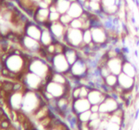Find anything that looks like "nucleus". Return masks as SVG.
<instances>
[{
	"instance_id": "nucleus-25",
	"label": "nucleus",
	"mask_w": 139,
	"mask_h": 130,
	"mask_svg": "<svg viewBox=\"0 0 139 130\" xmlns=\"http://www.w3.org/2000/svg\"><path fill=\"white\" fill-rule=\"evenodd\" d=\"M83 41L85 45H88L92 42V36L91 29H86L83 34Z\"/></svg>"
},
{
	"instance_id": "nucleus-21",
	"label": "nucleus",
	"mask_w": 139,
	"mask_h": 130,
	"mask_svg": "<svg viewBox=\"0 0 139 130\" xmlns=\"http://www.w3.org/2000/svg\"><path fill=\"white\" fill-rule=\"evenodd\" d=\"M70 7V3L69 0H58L57 3V10L59 13L65 14L67 13Z\"/></svg>"
},
{
	"instance_id": "nucleus-2",
	"label": "nucleus",
	"mask_w": 139,
	"mask_h": 130,
	"mask_svg": "<svg viewBox=\"0 0 139 130\" xmlns=\"http://www.w3.org/2000/svg\"><path fill=\"white\" fill-rule=\"evenodd\" d=\"M83 33L81 29L70 28L64 38L66 42V45L76 49H81L84 48L86 45L83 43Z\"/></svg>"
},
{
	"instance_id": "nucleus-17",
	"label": "nucleus",
	"mask_w": 139,
	"mask_h": 130,
	"mask_svg": "<svg viewBox=\"0 0 139 130\" xmlns=\"http://www.w3.org/2000/svg\"><path fill=\"white\" fill-rule=\"evenodd\" d=\"M38 40H36L33 38H30V37H25V39H24V44H25V48H28L30 51H38L41 48V45L40 43L38 42Z\"/></svg>"
},
{
	"instance_id": "nucleus-26",
	"label": "nucleus",
	"mask_w": 139,
	"mask_h": 130,
	"mask_svg": "<svg viewBox=\"0 0 139 130\" xmlns=\"http://www.w3.org/2000/svg\"><path fill=\"white\" fill-rule=\"evenodd\" d=\"M70 27L74 28V29H81L83 27V21H82V19H79V18H75L73 19L72 21L70 22Z\"/></svg>"
},
{
	"instance_id": "nucleus-18",
	"label": "nucleus",
	"mask_w": 139,
	"mask_h": 130,
	"mask_svg": "<svg viewBox=\"0 0 139 130\" xmlns=\"http://www.w3.org/2000/svg\"><path fill=\"white\" fill-rule=\"evenodd\" d=\"M23 94L21 92H16L11 97V105L14 109L21 108L22 102H23Z\"/></svg>"
},
{
	"instance_id": "nucleus-15",
	"label": "nucleus",
	"mask_w": 139,
	"mask_h": 130,
	"mask_svg": "<svg viewBox=\"0 0 139 130\" xmlns=\"http://www.w3.org/2000/svg\"><path fill=\"white\" fill-rule=\"evenodd\" d=\"M51 31L54 38L61 39L65 38V29L62 23H54L51 26Z\"/></svg>"
},
{
	"instance_id": "nucleus-32",
	"label": "nucleus",
	"mask_w": 139,
	"mask_h": 130,
	"mask_svg": "<svg viewBox=\"0 0 139 130\" xmlns=\"http://www.w3.org/2000/svg\"><path fill=\"white\" fill-rule=\"evenodd\" d=\"M49 16H50V19L52 20V21H57V20H58V19H60V13L59 12H51L49 15Z\"/></svg>"
},
{
	"instance_id": "nucleus-5",
	"label": "nucleus",
	"mask_w": 139,
	"mask_h": 130,
	"mask_svg": "<svg viewBox=\"0 0 139 130\" xmlns=\"http://www.w3.org/2000/svg\"><path fill=\"white\" fill-rule=\"evenodd\" d=\"M24 61L21 56L17 54H12L9 56L6 60V67L11 72H16L21 70L23 68Z\"/></svg>"
},
{
	"instance_id": "nucleus-31",
	"label": "nucleus",
	"mask_w": 139,
	"mask_h": 130,
	"mask_svg": "<svg viewBox=\"0 0 139 130\" xmlns=\"http://www.w3.org/2000/svg\"><path fill=\"white\" fill-rule=\"evenodd\" d=\"M90 8H92V10H94V11H98L100 9V4L98 2H96V1H91L89 2V6Z\"/></svg>"
},
{
	"instance_id": "nucleus-23",
	"label": "nucleus",
	"mask_w": 139,
	"mask_h": 130,
	"mask_svg": "<svg viewBox=\"0 0 139 130\" xmlns=\"http://www.w3.org/2000/svg\"><path fill=\"white\" fill-rule=\"evenodd\" d=\"M104 81L107 86L114 88L118 84V75H115L114 74H110L107 77L105 78Z\"/></svg>"
},
{
	"instance_id": "nucleus-10",
	"label": "nucleus",
	"mask_w": 139,
	"mask_h": 130,
	"mask_svg": "<svg viewBox=\"0 0 139 130\" xmlns=\"http://www.w3.org/2000/svg\"><path fill=\"white\" fill-rule=\"evenodd\" d=\"M91 32H92V42L100 46L106 44L107 40H108V35L104 29H102L101 28L96 27L92 28L91 29Z\"/></svg>"
},
{
	"instance_id": "nucleus-4",
	"label": "nucleus",
	"mask_w": 139,
	"mask_h": 130,
	"mask_svg": "<svg viewBox=\"0 0 139 130\" xmlns=\"http://www.w3.org/2000/svg\"><path fill=\"white\" fill-rule=\"evenodd\" d=\"M70 72L73 76L79 79L86 77L88 72V66L86 59L79 57L73 65L70 66Z\"/></svg>"
},
{
	"instance_id": "nucleus-35",
	"label": "nucleus",
	"mask_w": 139,
	"mask_h": 130,
	"mask_svg": "<svg viewBox=\"0 0 139 130\" xmlns=\"http://www.w3.org/2000/svg\"><path fill=\"white\" fill-rule=\"evenodd\" d=\"M92 130H104L102 129H100V128H98V129H92Z\"/></svg>"
},
{
	"instance_id": "nucleus-20",
	"label": "nucleus",
	"mask_w": 139,
	"mask_h": 130,
	"mask_svg": "<svg viewBox=\"0 0 139 130\" xmlns=\"http://www.w3.org/2000/svg\"><path fill=\"white\" fill-rule=\"evenodd\" d=\"M50 80H53L56 83H61V84H64L66 85L68 84V80L65 74H62V73H58V72H53L51 75V79Z\"/></svg>"
},
{
	"instance_id": "nucleus-7",
	"label": "nucleus",
	"mask_w": 139,
	"mask_h": 130,
	"mask_svg": "<svg viewBox=\"0 0 139 130\" xmlns=\"http://www.w3.org/2000/svg\"><path fill=\"white\" fill-rule=\"evenodd\" d=\"M136 83V78L130 77L123 72L118 75V84L124 88L125 92H133Z\"/></svg>"
},
{
	"instance_id": "nucleus-13",
	"label": "nucleus",
	"mask_w": 139,
	"mask_h": 130,
	"mask_svg": "<svg viewBox=\"0 0 139 130\" xmlns=\"http://www.w3.org/2000/svg\"><path fill=\"white\" fill-rule=\"evenodd\" d=\"M122 72L125 73V75L130 76V77L136 78L138 75V67L132 61L125 60L123 62Z\"/></svg>"
},
{
	"instance_id": "nucleus-6",
	"label": "nucleus",
	"mask_w": 139,
	"mask_h": 130,
	"mask_svg": "<svg viewBox=\"0 0 139 130\" xmlns=\"http://www.w3.org/2000/svg\"><path fill=\"white\" fill-rule=\"evenodd\" d=\"M119 108V102L115 99L107 94L105 100L100 104L99 113L104 114H112L115 111Z\"/></svg>"
},
{
	"instance_id": "nucleus-28",
	"label": "nucleus",
	"mask_w": 139,
	"mask_h": 130,
	"mask_svg": "<svg viewBox=\"0 0 139 130\" xmlns=\"http://www.w3.org/2000/svg\"><path fill=\"white\" fill-rule=\"evenodd\" d=\"M104 130H122V128L120 124L108 120V123H107Z\"/></svg>"
},
{
	"instance_id": "nucleus-27",
	"label": "nucleus",
	"mask_w": 139,
	"mask_h": 130,
	"mask_svg": "<svg viewBox=\"0 0 139 130\" xmlns=\"http://www.w3.org/2000/svg\"><path fill=\"white\" fill-rule=\"evenodd\" d=\"M98 67H99V69H100L101 76L103 78V79H105V77H107L109 75H110L111 74L110 69L108 68V66H106V64L103 65V66H98Z\"/></svg>"
},
{
	"instance_id": "nucleus-30",
	"label": "nucleus",
	"mask_w": 139,
	"mask_h": 130,
	"mask_svg": "<svg viewBox=\"0 0 139 130\" xmlns=\"http://www.w3.org/2000/svg\"><path fill=\"white\" fill-rule=\"evenodd\" d=\"M115 1L116 0H101L102 4H103V6L105 7V8L108 7H111V6H113V5H117Z\"/></svg>"
},
{
	"instance_id": "nucleus-36",
	"label": "nucleus",
	"mask_w": 139,
	"mask_h": 130,
	"mask_svg": "<svg viewBox=\"0 0 139 130\" xmlns=\"http://www.w3.org/2000/svg\"><path fill=\"white\" fill-rule=\"evenodd\" d=\"M92 1H96V2H99L100 0H92Z\"/></svg>"
},
{
	"instance_id": "nucleus-34",
	"label": "nucleus",
	"mask_w": 139,
	"mask_h": 130,
	"mask_svg": "<svg viewBox=\"0 0 139 130\" xmlns=\"http://www.w3.org/2000/svg\"><path fill=\"white\" fill-rule=\"evenodd\" d=\"M138 116H139V109H137V111H135L134 113V120H138Z\"/></svg>"
},
{
	"instance_id": "nucleus-3",
	"label": "nucleus",
	"mask_w": 139,
	"mask_h": 130,
	"mask_svg": "<svg viewBox=\"0 0 139 130\" xmlns=\"http://www.w3.org/2000/svg\"><path fill=\"white\" fill-rule=\"evenodd\" d=\"M51 66L53 71L62 74H66L70 71V65L66 60L64 53H57L53 55Z\"/></svg>"
},
{
	"instance_id": "nucleus-33",
	"label": "nucleus",
	"mask_w": 139,
	"mask_h": 130,
	"mask_svg": "<svg viewBox=\"0 0 139 130\" xmlns=\"http://www.w3.org/2000/svg\"><path fill=\"white\" fill-rule=\"evenodd\" d=\"M99 110H100V105H97V104H96V105H91L90 111L92 113L99 112Z\"/></svg>"
},
{
	"instance_id": "nucleus-16",
	"label": "nucleus",
	"mask_w": 139,
	"mask_h": 130,
	"mask_svg": "<svg viewBox=\"0 0 139 130\" xmlns=\"http://www.w3.org/2000/svg\"><path fill=\"white\" fill-rule=\"evenodd\" d=\"M67 13L69 14L73 19L80 17L83 13L82 7H81L80 4H79V3H71Z\"/></svg>"
},
{
	"instance_id": "nucleus-22",
	"label": "nucleus",
	"mask_w": 139,
	"mask_h": 130,
	"mask_svg": "<svg viewBox=\"0 0 139 130\" xmlns=\"http://www.w3.org/2000/svg\"><path fill=\"white\" fill-rule=\"evenodd\" d=\"M27 34H28V36L30 37V38H33L36 40H39L40 38H41L42 32L37 27L29 26L27 29Z\"/></svg>"
},
{
	"instance_id": "nucleus-14",
	"label": "nucleus",
	"mask_w": 139,
	"mask_h": 130,
	"mask_svg": "<svg viewBox=\"0 0 139 130\" xmlns=\"http://www.w3.org/2000/svg\"><path fill=\"white\" fill-rule=\"evenodd\" d=\"M64 55L70 66L73 65L74 63L79 58V53L78 49H76V48H75L69 47V46H67V45H66V49H65Z\"/></svg>"
},
{
	"instance_id": "nucleus-9",
	"label": "nucleus",
	"mask_w": 139,
	"mask_h": 130,
	"mask_svg": "<svg viewBox=\"0 0 139 130\" xmlns=\"http://www.w3.org/2000/svg\"><path fill=\"white\" fill-rule=\"evenodd\" d=\"M90 107L91 103L89 102L88 98L79 97L73 100V101H72V109L77 116L84 112V111L90 110Z\"/></svg>"
},
{
	"instance_id": "nucleus-8",
	"label": "nucleus",
	"mask_w": 139,
	"mask_h": 130,
	"mask_svg": "<svg viewBox=\"0 0 139 130\" xmlns=\"http://www.w3.org/2000/svg\"><path fill=\"white\" fill-rule=\"evenodd\" d=\"M123 54L120 57L108 58L106 62V66L110 69L111 74H114L115 75H119L122 73V67H123Z\"/></svg>"
},
{
	"instance_id": "nucleus-12",
	"label": "nucleus",
	"mask_w": 139,
	"mask_h": 130,
	"mask_svg": "<svg viewBox=\"0 0 139 130\" xmlns=\"http://www.w3.org/2000/svg\"><path fill=\"white\" fill-rule=\"evenodd\" d=\"M106 96L107 94L103 92L102 91L99 90L97 88H92L90 90L87 98L88 99L91 105H96V104L100 105L105 100Z\"/></svg>"
},
{
	"instance_id": "nucleus-24",
	"label": "nucleus",
	"mask_w": 139,
	"mask_h": 130,
	"mask_svg": "<svg viewBox=\"0 0 139 130\" xmlns=\"http://www.w3.org/2000/svg\"><path fill=\"white\" fill-rule=\"evenodd\" d=\"M91 115H92V111L90 110L86 111L84 112L81 113V114L78 115V119H79V122H82V123H88L90 121Z\"/></svg>"
},
{
	"instance_id": "nucleus-11",
	"label": "nucleus",
	"mask_w": 139,
	"mask_h": 130,
	"mask_svg": "<svg viewBox=\"0 0 139 130\" xmlns=\"http://www.w3.org/2000/svg\"><path fill=\"white\" fill-rule=\"evenodd\" d=\"M43 81H45L43 79H42L41 77H39L38 75H35L34 73H32V72L28 73L26 76H25V83L31 89L40 88L41 87H43Z\"/></svg>"
},
{
	"instance_id": "nucleus-29",
	"label": "nucleus",
	"mask_w": 139,
	"mask_h": 130,
	"mask_svg": "<svg viewBox=\"0 0 139 130\" xmlns=\"http://www.w3.org/2000/svg\"><path fill=\"white\" fill-rule=\"evenodd\" d=\"M72 20H73V18H72L68 13L63 14V15H62V16L60 17L61 23L66 24H66H70V22L72 21Z\"/></svg>"
},
{
	"instance_id": "nucleus-19",
	"label": "nucleus",
	"mask_w": 139,
	"mask_h": 130,
	"mask_svg": "<svg viewBox=\"0 0 139 130\" xmlns=\"http://www.w3.org/2000/svg\"><path fill=\"white\" fill-rule=\"evenodd\" d=\"M40 42L44 47L47 48L48 46L51 45V44L54 43V39H53V35L49 32L48 30H44L42 32L41 38H40Z\"/></svg>"
},
{
	"instance_id": "nucleus-1",
	"label": "nucleus",
	"mask_w": 139,
	"mask_h": 130,
	"mask_svg": "<svg viewBox=\"0 0 139 130\" xmlns=\"http://www.w3.org/2000/svg\"><path fill=\"white\" fill-rule=\"evenodd\" d=\"M43 98L40 97L36 92L29 91L23 96V102H22L21 109L26 113H35L40 107L43 105Z\"/></svg>"
}]
</instances>
